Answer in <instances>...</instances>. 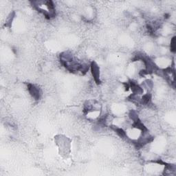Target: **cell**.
<instances>
[{
    "instance_id": "obj_1",
    "label": "cell",
    "mask_w": 176,
    "mask_h": 176,
    "mask_svg": "<svg viewBox=\"0 0 176 176\" xmlns=\"http://www.w3.org/2000/svg\"><path fill=\"white\" fill-rule=\"evenodd\" d=\"M90 67H91V74H92L96 84H97V85H99V84H100L101 83V81L100 80L99 67H98L97 63H96L95 61H92L91 63Z\"/></svg>"
},
{
    "instance_id": "obj_2",
    "label": "cell",
    "mask_w": 176,
    "mask_h": 176,
    "mask_svg": "<svg viewBox=\"0 0 176 176\" xmlns=\"http://www.w3.org/2000/svg\"><path fill=\"white\" fill-rule=\"evenodd\" d=\"M27 88L30 94L32 96V98H35V100H39L40 99L42 94H41L40 89L38 87L33 85L32 83H28Z\"/></svg>"
},
{
    "instance_id": "obj_3",
    "label": "cell",
    "mask_w": 176,
    "mask_h": 176,
    "mask_svg": "<svg viewBox=\"0 0 176 176\" xmlns=\"http://www.w3.org/2000/svg\"><path fill=\"white\" fill-rule=\"evenodd\" d=\"M132 127L134 128H136L142 131V135L147 134L148 133V129L144 126V125L141 122V120L139 119L138 120L134 121V123L132 125Z\"/></svg>"
},
{
    "instance_id": "obj_4",
    "label": "cell",
    "mask_w": 176,
    "mask_h": 176,
    "mask_svg": "<svg viewBox=\"0 0 176 176\" xmlns=\"http://www.w3.org/2000/svg\"><path fill=\"white\" fill-rule=\"evenodd\" d=\"M129 84L130 88H131V90L135 94H140L143 93V89L140 86L138 85L136 82L133 81H129Z\"/></svg>"
},
{
    "instance_id": "obj_5",
    "label": "cell",
    "mask_w": 176,
    "mask_h": 176,
    "mask_svg": "<svg viewBox=\"0 0 176 176\" xmlns=\"http://www.w3.org/2000/svg\"><path fill=\"white\" fill-rule=\"evenodd\" d=\"M151 101V94L149 93L144 94L140 99V104L142 105H148Z\"/></svg>"
},
{
    "instance_id": "obj_6",
    "label": "cell",
    "mask_w": 176,
    "mask_h": 176,
    "mask_svg": "<svg viewBox=\"0 0 176 176\" xmlns=\"http://www.w3.org/2000/svg\"><path fill=\"white\" fill-rule=\"evenodd\" d=\"M112 128L114 129V131L118 134V136L120 137V138H126V136H127L126 132H125L122 128H119V127H116L115 126H112Z\"/></svg>"
},
{
    "instance_id": "obj_7",
    "label": "cell",
    "mask_w": 176,
    "mask_h": 176,
    "mask_svg": "<svg viewBox=\"0 0 176 176\" xmlns=\"http://www.w3.org/2000/svg\"><path fill=\"white\" fill-rule=\"evenodd\" d=\"M129 116L130 119L133 120V121H135V120H138L139 119L138 116V114H137L136 112H135V111H134V110L130 111Z\"/></svg>"
},
{
    "instance_id": "obj_8",
    "label": "cell",
    "mask_w": 176,
    "mask_h": 176,
    "mask_svg": "<svg viewBox=\"0 0 176 176\" xmlns=\"http://www.w3.org/2000/svg\"><path fill=\"white\" fill-rule=\"evenodd\" d=\"M171 51L172 52H175V37H173L171 41Z\"/></svg>"
}]
</instances>
